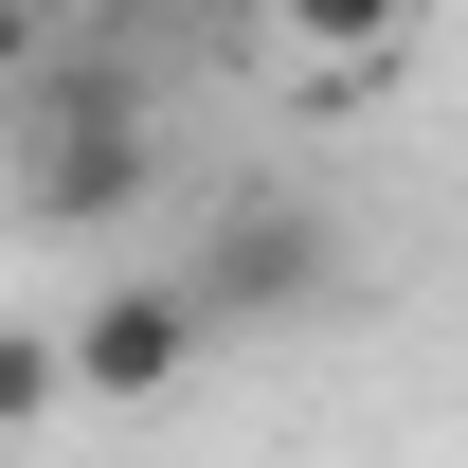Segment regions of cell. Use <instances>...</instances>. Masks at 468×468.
Instances as JSON below:
<instances>
[{
    "label": "cell",
    "mask_w": 468,
    "mask_h": 468,
    "mask_svg": "<svg viewBox=\"0 0 468 468\" xmlns=\"http://www.w3.org/2000/svg\"><path fill=\"white\" fill-rule=\"evenodd\" d=\"M72 414V360H55V324H0V432H55Z\"/></svg>",
    "instance_id": "5"
},
{
    "label": "cell",
    "mask_w": 468,
    "mask_h": 468,
    "mask_svg": "<svg viewBox=\"0 0 468 468\" xmlns=\"http://www.w3.org/2000/svg\"><path fill=\"white\" fill-rule=\"evenodd\" d=\"M55 360H72L90 414H144V397H180V378L217 360V324L180 306V271H126V289H90V306L55 324Z\"/></svg>",
    "instance_id": "3"
},
{
    "label": "cell",
    "mask_w": 468,
    "mask_h": 468,
    "mask_svg": "<svg viewBox=\"0 0 468 468\" xmlns=\"http://www.w3.org/2000/svg\"><path fill=\"white\" fill-rule=\"evenodd\" d=\"M360 289V234L324 217V198H234L217 234H198V252H180V306H198V324H324V306Z\"/></svg>",
    "instance_id": "2"
},
{
    "label": "cell",
    "mask_w": 468,
    "mask_h": 468,
    "mask_svg": "<svg viewBox=\"0 0 468 468\" xmlns=\"http://www.w3.org/2000/svg\"><path fill=\"white\" fill-rule=\"evenodd\" d=\"M252 18H271L289 55H324V72H378V55L414 37V0H252Z\"/></svg>",
    "instance_id": "4"
},
{
    "label": "cell",
    "mask_w": 468,
    "mask_h": 468,
    "mask_svg": "<svg viewBox=\"0 0 468 468\" xmlns=\"http://www.w3.org/2000/svg\"><path fill=\"white\" fill-rule=\"evenodd\" d=\"M37 37H55V0H0V72H37Z\"/></svg>",
    "instance_id": "6"
},
{
    "label": "cell",
    "mask_w": 468,
    "mask_h": 468,
    "mask_svg": "<svg viewBox=\"0 0 468 468\" xmlns=\"http://www.w3.org/2000/svg\"><path fill=\"white\" fill-rule=\"evenodd\" d=\"M18 90V217L37 234H126L163 198V72L109 55V37H37V72H0Z\"/></svg>",
    "instance_id": "1"
}]
</instances>
